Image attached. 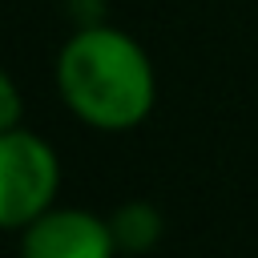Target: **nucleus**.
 <instances>
[{"label":"nucleus","mask_w":258,"mask_h":258,"mask_svg":"<svg viewBox=\"0 0 258 258\" xmlns=\"http://www.w3.org/2000/svg\"><path fill=\"white\" fill-rule=\"evenodd\" d=\"M64 109L101 133L137 129L157 105V73L149 52L117 24L89 20L56 52L52 64Z\"/></svg>","instance_id":"1"},{"label":"nucleus","mask_w":258,"mask_h":258,"mask_svg":"<svg viewBox=\"0 0 258 258\" xmlns=\"http://www.w3.org/2000/svg\"><path fill=\"white\" fill-rule=\"evenodd\" d=\"M60 157L32 129L0 133V226L20 234L32 218L56 206Z\"/></svg>","instance_id":"2"},{"label":"nucleus","mask_w":258,"mask_h":258,"mask_svg":"<svg viewBox=\"0 0 258 258\" xmlns=\"http://www.w3.org/2000/svg\"><path fill=\"white\" fill-rule=\"evenodd\" d=\"M109 218L81 206H52L20 230V258H117Z\"/></svg>","instance_id":"3"},{"label":"nucleus","mask_w":258,"mask_h":258,"mask_svg":"<svg viewBox=\"0 0 258 258\" xmlns=\"http://www.w3.org/2000/svg\"><path fill=\"white\" fill-rule=\"evenodd\" d=\"M109 226H113V238H117L121 254H149L161 242V234H165L161 210L153 202H145V198H133V202L117 206L113 218H109Z\"/></svg>","instance_id":"4"},{"label":"nucleus","mask_w":258,"mask_h":258,"mask_svg":"<svg viewBox=\"0 0 258 258\" xmlns=\"http://www.w3.org/2000/svg\"><path fill=\"white\" fill-rule=\"evenodd\" d=\"M8 129H20V89L4 73L0 77V133H8Z\"/></svg>","instance_id":"5"}]
</instances>
